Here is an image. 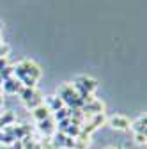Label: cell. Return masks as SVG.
<instances>
[{"label": "cell", "instance_id": "ba28073f", "mask_svg": "<svg viewBox=\"0 0 147 149\" xmlns=\"http://www.w3.org/2000/svg\"><path fill=\"white\" fill-rule=\"evenodd\" d=\"M41 105V96L39 94H34L28 101H27V107L28 108H35V107H39Z\"/></svg>", "mask_w": 147, "mask_h": 149}, {"label": "cell", "instance_id": "5bb4252c", "mask_svg": "<svg viewBox=\"0 0 147 149\" xmlns=\"http://www.w3.org/2000/svg\"><path fill=\"white\" fill-rule=\"evenodd\" d=\"M105 149H115V147H105Z\"/></svg>", "mask_w": 147, "mask_h": 149}, {"label": "cell", "instance_id": "8fae6325", "mask_svg": "<svg viewBox=\"0 0 147 149\" xmlns=\"http://www.w3.org/2000/svg\"><path fill=\"white\" fill-rule=\"evenodd\" d=\"M137 144H145V133H135Z\"/></svg>", "mask_w": 147, "mask_h": 149}, {"label": "cell", "instance_id": "7c38bea8", "mask_svg": "<svg viewBox=\"0 0 147 149\" xmlns=\"http://www.w3.org/2000/svg\"><path fill=\"white\" fill-rule=\"evenodd\" d=\"M6 69V59H0V71Z\"/></svg>", "mask_w": 147, "mask_h": 149}, {"label": "cell", "instance_id": "3957f363", "mask_svg": "<svg viewBox=\"0 0 147 149\" xmlns=\"http://www.w3.org/2000/svg\"><path fill=\"white\" fill-rule=\"evenodd\" d=\"M110 126L115 128V130H130L131 123H130V119L124 117V116H114L112 119H110Z\"/></svg>", "mask_w": 147, "mask_h": 149}, {"label": "cell", "instance_id": "5b68a950", "mask_svg": "<svg viewBox=\"0 0 147 149\" xmlns=\"http://www.w3.org/2000/svg\"><path fill=\"white\" fill-rule=\"evenodd\" d=\"M145 124H147V119H145V116H140L130 128H133L135 130V133H145Z\"/></svg>", "mask_w": 147, "mask_h": 149}, {"label": "cell", "instance_id": "277c9868", "mask_svg": "<svg viewBox=\"0 0 147 149\" xmlns=\"http://www.w3.org/2000/svg\"><path fill=\"white\" fill-rule=\"evenodd\" d=\"M34 117L37 119L39 123H41V121H44V119H48V117H50V108H48V107H44V105L35 107V108H34Z\"/></svg>", "mask_w": 147, "mask_h": 149}, {"label": "cell", "instance_id": "9a60e30c", "mask_svg": "<svg viewBox=\"0 0 147 149\" xmlns=\"http://www.w3.org/2000/svg\"><path fill=\"white\" fill-rule=\"evenodd\" d=\"M0 85H2V77H0Z\"/></svg>", "mask_w": 147, "mask_h": 149}, {"label": "cell", "instance_id": "4fadbf2b", "mask_svg": "<svg viewBox=\"0 0 147 149\" xmlns=\"http://www.w3.org/2000/svg\"><path fill=\"white\" fill-rule=\"evenodd\" d=\"M0 107H2V96H0Z\"/></svg>", "mask_w": 147, "mask_h": 149}, {"label": "cell", "instance_id": "8992f818", "mask_svg": "<svg viewBox=\"0 0 147 149\" xmlns=\"http://www.w3.org/2000/svg\"><path fill=\"white\" fill-rule=\"evenodd\" d=\"M53 126H55V124L50 121V117L39 123V130H41L43 133H53V132H55V128H53Z\"/></svg>", "mask_w": 147, "mask_h": 149}, {"label": "cell", "instance_id": "30bf717a", "mask_svg": "<svg viewBox=\"0 0 147 149\" xmlns=\"http://www.w3.org/2000/svg\"><path fill=\"white\" fill-rule=\"evenodd\" d=\"M66 116H69V112H67V110H57V114H55V117H57V121L64 119Z\"/></svg>", "mask_w": 147, "mask_h": 149}, {"label": "cell", "instance_id": "2e32d148", "mask_svg": "<svg viewBox=\"0 0 147 149\" xmlns=\"http://www.w3.org/2000/svg\"><path fill=\"white\" fill-rule=\"evenodd\" d=\"M119 149H121V147H119Z\"/></svg>", "mask_w": 147, "mask_h": 149}, {"label": "cell", "instance_id": "52a82bcc", "mask_svg": "<svg viewBox=\"0 0 147 149\" xmlns=\"http://www.w3.org/2000/svg\"><path fill=\"white\" fill-rule=\"evenodd\" d=\"M18 92H20V96H21V100H23L25 103H27V101H28V100L35 94L32 87H27V89H21V87H20V89H18Z\"/></svg>", "mask_w": 147, "mask_h": 149}, {"label": "cell", "instance_id": "6da1fadb", "mask_svg": "<svg viewBox=\"0 0 147 149\" xmlns=\"http://www.w3.org/2000/svg\"><path fill=\"white\" fill-rule=\"evenodd\" d=\"M20 68L25 71V74H27V77L35 84V80H37L39 78V74H41V71H39V68L37 66H35L32 61H23L21 64H20Z\"/></svg>", "mask_w": 147, "mask_h": 149}, {"label": "cell", "instance_id": "7a4b0ae2", "mask_svg": "<svg viewBox=\"0 0 147 149\" xmlns=\"http://www.w3.org/2000/svg\"><path fill=\"white\" fill-rule=\"evenodd\" d=\"M59 92H60V100H62L64 103H71V105H73V103H78V98H80V96L75 94V91H73L69 85H62Z\"/></svg>", "mask_w": 147, "mask_h": 149}, {"label": "cell", "instance_id": "9c48e42d", "mask_svg": "<svg viewBox=\"0 0 147 149\" xmlns=\"http://www.w3.org/2000/svg\"><path fill=\"white\" fill-rule=\"evenodd\" d=\"M4 87H6L7 92H16L18 89H20V87H18V82L14 84V80H7V82L4 84Z\"/></svg>", "mask_w": 147, "mask_h": 149}]
</instances>
